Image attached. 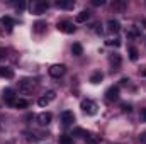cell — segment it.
Returning a JSON list of instances; mask_svg holds the SVG:
<instances>
[{
	"label": "cell",
	"mask_w": 146,
	"mask_h": 144,
	"mask_svg": "<svg viewBox=\"0 0 146 144\" xmlns=\"http://www.w3.org/2000/svg\"><path fill=\"white\" fill-rule=\"evenodd\" d=\"M88 17H90V12H88V10H82V12H78V14H76L75 20L82 24V22H87V20H88Z\"/></svg>",
	"instance_id": "cell-15"
},
{
	"label": "cell",
	"mask_w": 146,
	"mask_h": 144,
	"mask_svg": "<svg viewBox=\"0 0 146 144\" xmlns=\"http://www.w3.org/2000/svg\"><path fill=\"white\" fill-rule=\"evenodd\" d=\"M0 76L10 80V78H14V70L12 68H7V66H0Z\"/></svg>",
	"instance_id": "cell-13"
},
{
	"label": "cell",
	"mask_w": 146,
	"mask_h": 144,
	"mask_svg": "<svg viewBox=\"0 0 146 144\" xmlns=\"http://www.w3.org/2000/svg\"><path fill=\"white\" fill-rule=\"evenodd\" d=\"M44 98H46L48 102H51V100H54V98H56V93H54L53 90H48V92L44 93Z\"/></svg>",
	"instance_id": "cell-24"
},
{
	"label": "cell",
	"mask_w": 146,
	"mask_h": 144,
	"mask_svg": "<svg viewBox=\"0 0 146 144\" xmlns=\"http://www.w3.org/2000/svg\"><path fill=\"white\" fill-rule=\"evenodd\" d=\"M33 88H34V80H31V78H22V80L19 81V92H21V93H29V92H33Z\"/></svg>",
	"instance_id": "cell-4"
},
{
	"label": "cell",
	"mask_w": 146,
	"mask_h": 144,
	"mask_svg": "<svg viewBox=\"0 0 146 144\" xmlns=\"http://www.w3.org/2000/svg\"><path fill=\"white\" fill-rule=\"evenodd\" d=\"M109 63H110V66H112L114 70H119L121 65H122V58H121V54H117V53L110 54L109 56Z\"/></svg>",
	"instance_id": "cell-8"
},
{
	"label": "cell",
	"mask_w": 146,
	"mask_h": 144,
	"mask_svg": "<svg viewBox=\"0 0 146 144\" xmlns=\"http://www.w3.org/2000/svg\"><path fill=\"white\" fill-rule=\"evenodd\" d=\"M82 136H87V132H85V129H82V127H76V129H73V132H72V137H82Z\"/></svg>",
	"instance_id": "cell-21"
},
{
	"label": "cell",
	"mask_w": 146,
	"mask_h": 144,
	"mask_svg": "<svg viewBox=\"0 0 146 144\" xmlns=\"http://www.w3.org/2000/svg\"><path fill=\"white\" fill-rule=\"evenodd\" d=\"M143 26H145V27H146V19H145V20H143Z\"/></svg>",
	"instance_id": "cell-34"
},
{
	"label": "cell",
	"mask_w": 146,
	"mask_h": 144,
	"mask_svg": "<svg viewBox=\"0 0 146 144\" xmlns=\"http://www.w3.org/2000/svg\"><path fill=\"white\" fill-rule=\"evenodd\" d=\"M48 71H49V75H51L53 78H61V76L66 73V68H65V65H53Z\"/></svg>",
	"instance_id": "cell-6"
},
{
	"label": "cell",
	"mask_w": 146,
	"mask_h": 144,
	"mask_svg": "<svg viewBox=\"0 0 146 144\" xmlns=\"http://www.w3.org/2000/svg\"><path fill=\"white\" fill-rule=\"evenodd\" d=\"M104 80V73L102 71H94L90 75V83H94V85H97V83H100Z\"/></svg>",
	"instance_id": "cell-14"
},
{
	"label": "cell",
	"mask_w": 146,
	"mask_h": 144,
	"mask_svg": "<svg viewBox=\"0 0 146 144\" xmlns=\"http://www.w3.org/2000/svg\"><path fill=\"white\" fill-rule=\"evenodd\" d=\"M14 107H15V108H27V107H29V102H27V100H24V98H19V100H15Z\"/></svg>",
	"instance_id": "cell-20"
},
{
	"label": "cell",
	"mask_w": 146,
	"mask_h": 144,
	"mask_svg": "<svg viewBox=\"0 0 146 144\" xmlns=\"http://www.w3.org/2000/svg\"><path fill=\"white\" fill-rule=\"evenodd\" d=\"M61 122L65 124V126H70L75 122V114H73L72 110H65V112H61Z\"/></svg>",
	"instance_id": "cell-9"
},
{
	"label": "cell",
	"mask_w": 146,
	"mask_h": 144,
	"mask_svg": "<svg viewBox=\"0 0 146 144\" xmlns=\"http://www.w3.org/2000/svg\"><path fill=\"white\" fill-rule=\"evenodd\" d=\"M80 108L87 114V115H95L97 114V104L94 102V100H90V98H85V100H82V104H80Z\"/></svg>",
	"instance_id": "cell-1"
},
{
	"label": "cell",
	"mask_w": 146,
	"mask_h": 144,
	"mask_svg": "<svg viewBox=\"0 0 146 144\" xmlns=\"http://www.w3.org/2000/svg\"><path fill=\"white\" fill-rule=\"evenodd\" d=\"M56 7L58 9H63V10H72L75 7V2L73 0H58L56 2Z\"/></svg>",
	"instance_id": "cell-11"
},
{
	"label": "cell",
	"mask_w": 146,
	"mask_h": 144,
	"mask_svg": "<svg viewBox=\"0 0 146 144\" xmlns=\"http://www.w3.org/2000/svg\"><path fill=\"white\" fill-rule=\"evenodd\" d=\"M72 54L73 56H82V54H83V46H82L80 42H75L72 46Z\"/></svg>",
	"instance_id": "cell-16"
},
{
	"label": "cell",
	"mask_w": 146,
	"mask_h": 144,
	"mask_svg": "<svg viewBox=\"0 0 146 144\" xmlns=\"http://www.w3.org/2000/svg\"><path fill=\"white\" fill-rule=\"evenodd\" d=\"M100 137L97 134H87L85 136V144H99Z\"/></svg>",
	"instance_id": "cell-17"
},
{
	"label": "cell",
	"mask_w": 146,
	"mask_h": 144,
	"mask_svg": "<svg viewBox=\"0 0 146 144\" xmlns=\"http://www.w3.org/2000/svg\"><path fill=\"white\" fill-rule=\"evenodd\" d=\"M92 5L94 7H102V5H106V0H92Z\"/></svg>",
	"instance_id": "cell-26"
},
{
	"label": "cell",
	"mask_w": 146,
	"mask_h": 144,
	"mask_svg": "<svg viewBox=\"0 0 146 144\" xmlns=\"http://www.w3.org/2000/svg\"><path fill=\"white\" fill-rule=\"evenodd\" d=\"M3 100L7 105H14L15 104V92L12 88H5L3 90Z\"/></svg>",
	"instance_id": "cell-7"
},
{
	"label": "cell",
	"mask_w": 146,
	"mask_h": 144,
	"mask_svg": "<svg viewBox=\"0 0 146 144\" xmlns=\"http://www.w3.org/2000/svg\"><path fill=\"white\" fill-rule=\"evenodd\" d=\"M56 27H58V31H61L65 34H73L76 31V27H75V24H73L72 20H60Z\"/></svg>",
	"instance_id": "cell-3"
},
{
	"label": "cell",
	"mask_w": 146,
	"mask_h": 144,
	"mask_svg": "<svg viewBox=\"0 0 146 144\" xmlns=\"http://www.w3.org/2000/svg\"><path fill=\"white\" fill-rule=\"evenodd\" d=\"M73 137L72 136H60V144H72Z\"/></svg>",
	"instance_id": "cell-23"
},
{
	"label": "cell",
	"mask_w": 146,
	"mask_h": 144,
	"mask_svg": "<svg viewBox=\"0 0 146 144\" xmlns=\"http://www.w3.org/2000/svg\"><path fill=\"white\" fill-rule=\"evenodd\" d=\"M121 108H122L124 112H131V110H133L131 104H121Z\"/></svg>",
	"instance_id": "cell-28"
},
{
	"label": "cell",
	"mask_w": 146,
	"mask_h": 144,
	"mask_svg": "<svg viewBox=\"0 0 146 144\" xmlns=\"http://www.w3.org/2000/svg\"><path fill=\"white\" fill-rule=\"evenodd\" d=\"M37 104H39V105H41V107H46V105H48V104H49V102H48V100H46V98H44V97H41V98H39V100H37Z\"/></svg>",
	"instance_id": "cell-30"
},
{
	"label": "cell",
	"mask_w": 146,
	"mask_h": 144,
	"mask_svg": "<svg viewBox=\"0 0 146 144\" xmlns=\"http://www.w3.org/2000/svg\"><path fill=\"white\" fill-rule=\"evenodd\" d=\"M44 27H46V22L39 20V22H36V24H34V32H37V34H41V32L44 31Z\"/></svg>",
	"instance_id": "cell-22"
},
{
	"label": "cell",
	"mask_w": 146,
	"mask_h": 144,
	"mask_svg": "<svg viewBox=\"0 0 146 144\" xmlns=\"http://www.w3.org/2000/svg\"><path fill=\"white\" fill-rule=\"evenodd\" d=\"M112 7H115V9H124V7H126V3H124V2H114V3H112Z\"/></svg>",
	"instance_id": "cell-29"
},
{
	"label": "cell",
	"mask_w": 146,
	"mask_h": 144,
	"mask_svg": "<svg viewBox=\"0 0 146 144\" xmlns=\"http://www.w3.org/2000/svg\"><path fill=\"white\" fill-rule=\"evenodd\" d=\"M48 9H49V3L44 2V0H37V2H34V3L31 5V12H33L34 15H41V14H44Z\"/></svg>",
	"instance_id": "cell-2"
},
{
	"label": "cell",
	"mask_w": 146,
	"mask_h": 144,
	"mask_svg": "<svg viewBox=\"0 0 146 144\" xmlns=\"http://www.w3.org/2000/svg\"><path fill=\"white\" fill-rule=\"evenodd\" d=\"M107 29H109L110 32H119V31H121V24H119V20H115V19H109V20H107Z\"/></svg>",
	"instance_id": "cell-12"
},
{
	"label": "cell",
	"mask_w": 146,
	"mask_h": 144,
	"mask_svg": "<svg viewBox=\"0 0 146 144\" xmlns=\"http://www.w3.org/2000/svg\"><path fill=\"white\" fill-rule=\"evenodd\" d=\"M106 100L107 102H117L119 100V87H109L106 90Z\"/></svg>",
	"instance_id": "cell-5"
},
{
	"label": "cell",
	"mask_w": 146,
	"mask_h": 144,
	"mask_svg": "<svg viewBox=\"0 0 146 144\" xmlns=\"http://www.w3.org/2000/svg\"><path fill=\"white\" fill-rule=\"evenodd\" d=\"M138 56H139V51H138V48L131 46V48H129V59H131V61H138Z\"/></svg>",
	"instance_id": "cell-19"
},
{
	"label": "cell",
	"mask_w": 146,
	"mask_h": 144,
	"mask_svg": "<svg viewBox=\"0 0 146 144\" xmlns=\"http://www.w3.org/2000/svg\"><path fill=\"white\" fill-rule=\"evenodd\" d=\"M139 76H146V68H143V70H139Z\"/></svg>",
	"instance_id": "cell-33"
},
{
	"label": "cell",
	"mask_w": 146,
	"mask_h": 144,
	"mask_svg": "<svg viewBox=\"0 0 146 144\" xmlns=\"http://www.w3.org/2000/svg\"><path fill=\"white\" fill-rule=\"evenodd\" d=\"M5 56H7V51H5L3 48H0V59H3Z\"/></svg>",
	"instance_id": "cell-31"
},
{
	"label": "cell",
	"mask_w": 146,
	"mask_h": 144,
	"mask_svg": "<svg viewBox=\"0 0 146 144\" xmlns=\"http://www.w3.org/2000/svg\"><path fill=\"white\" fill-rule=\"evenodd\" d=\"M0 22H2V26H5V27H9V29H10V27H14V24H15V22H14V19H12V17H9V15L2 17V19H0Z\"/></svg>",
	"instance_id": "cell-18"
},
{
	"label": "cell",
	"mask_w": 146,
	"mask_h": 144,
	"mask_svg": "<svg viewBox=\"0 0 146 144\" xmlns=\"http://www.w3.org/2000/svg\"><path fill=\"white\" fill-rule=\"evenodd\" d=\"M107 46H115V48H119V46H121V39H109V41H107Z\"/></svg>",
	"instance_id": "cell-25"
},
{
	"label": "cell",
	"mask_w": 146,
	"mask_h": 144,
	"mask_svg": "<svg viewBox=\"0 0 146 144\" xmlns=\"http://www.w3.org/2000/svg\"><path fill=\"white\" fill-rule=\"evenodd\" d=\"M141 119H143V120H146V108H143V110H141Z\"/></svg>",
	"instance_id": "cell-32"
},
{
	"label": "cell",
	"mask_w": 146,
	"mask_h": 144,
	"mask_svg": "<svg viewBox=\"0 0 146 144\" xmlns=\"http://www.w3.org/2000/svg\"><path fill=\"white\" fill-rule=\"evenodd\" d=\"M51 119H53V117H51L49 112H41V114L37 115V124H39V126H48V124L51 122Z\"/></svg>",
	"instance_id": "cell-10"
},
{
	"label": "cell",
	"mask_w": 146,
	"mask_h": 144,
	"mask_svg": "<svg viewBox=\"0 0 146 144\" xmlns=\"http://www.w3.org/2000/svg\"><path fill=\"white\" fill-rule=\"evenodd\" d=\"M138 143H139V144H146V132H141V134H139Z\"/></svg>",
	"instance_id": "cell-27"
}]
</instances>
